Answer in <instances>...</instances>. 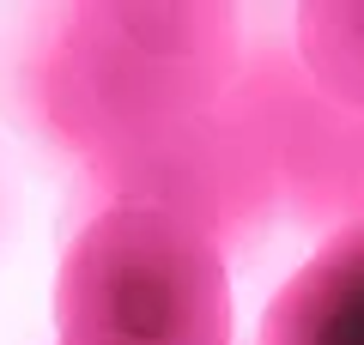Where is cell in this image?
I'll return each mask as SVG.
<instances>
[{
  "instance_id": "1",
  "label": "cell",
  "mask_w": 364,
  "mask_h": 345,
  "mask_svg": "<svg viewBox=\"0 0 364 345\" xmlns=\"http://www.w3.org/2000/svg\"><path fill=\"white\" fill-rule=\"evenodd\" d=\"M243 79V25L219 0H97L43 18L13 73L55 146L97 158L134 133L219 115Z\"/></svg>"
},
{
  "instance_id": "2",
  "label": "cell",
  "mask_w": 364,
  "mask_h": 345,
  "mask_svg": "<svg viewBox=\"0 0 364 345\" xmlns=\"http://www.w3.org/2000/svg\"><path fill=\"white\" fill-rule=\"evenodd\" d=\"M55 345H231V273L152 206H97L55 273Z\"/></svg>"
},
{
  "instance_id": "3",
  "label": "cell",
  "mask_w": 364,
  "mask_h": 345,
  "mask_svg": "<svg viewBox=\"0 0 364 345\" xmlns=\"http://www.w3.org/2000/svg\"><path fill=\"white\" fill-rule=\"evenodd\" d=\"M85 170L109 194V206H152V212L200 230L219 255L225 243H249L267 224L273 188H279L267 140H255L225 115L134 133V140L85 158Z\"/></svg>"
},
{
  "instance_id": "4",
  "label": "cell",
  "mask_w": 364,
  "mask_h": 345,
  "mask_svg": "<svg viewBox=\"0 0 364 345\" xmlns=\"http://www.w3.org/2000/svg\"><path fill=\"white\" fill-rule=\"evenodd\" d=\"M255 345H364V212L267 297Z\"/></svg>"
},
{
  "instance_id": "5",
  "label": "cell",
  "mask_w": 364,
  "mask_h": 345,
  "mask_svg": "<svg viewBox=\"0 0 364 345\" xmlns=\"http://www.w3.org/2000/svg\"><path fill=\"white\" fill-rule=\"evenodd\" d=\"M291 37L316 97L364 115V0H304L291 13Z\"/></svg>"
},
{
  "instance_id": "6",
  "label": "cell",
  "mask_w": 364,
  "mask_h": 345,
  "mask_svg": "<svg viewBox=\"0 0 364 345\" xmlns=\"http://www.w3.org/2000/svg\"><path fill=\"white\" fill-rule=\"evenodd\" d=\"M13 212H18V200H13V176H6V164H0V248H6V236H13Z\"/></svg>"
}]
</instances>
